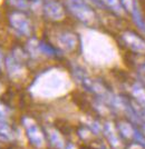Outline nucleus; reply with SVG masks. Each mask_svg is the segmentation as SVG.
Returning a JSON list of instances; mask_svg holds the SVG:
<instances>
[{"label":"nucleus","instance_id":"nucleus-1","mask_svg":"<svg viewBox=\"0 0 145 149\" xmlns=\"http://www.w3.org/2000/svg\"><path fill=\"white\" fill-rule=\"evenodd\" d=\"M9 21H10V25L13 26L16 30L20 31V32H28L29 29V25H28V21L24 15L19 13H13L9 16Z\"/></svg>","mask_w":145,"mask_h":149},{"label":"nucleus","instance_id":"nucleus-3","mask_svg":"<svg viewBox=\"0 0 145 149\" xmlns=\"http://www.w3.org/2000/svg\"><path fill=\"white\" fill-rule=\"evenodd\" d=\"M2 65V54H1V50H0V66Z\"/></svg>","mask_w":145,"mask_h":149},{"label":"nucleus","instance_id":"nucleus-2","mask_svg":"<svg viewBox=\"0 0 145 149\" xmlns=\"http://www.w3.org/2000/svg\"><path fill=\"white\" fill-rule=\"evenodd\" d=\"M8 2L13 7L17 8H24L25 7V1L24 0H8Z\"/></svg>","mask_w":145,"mask_h":149}]
</instances>
